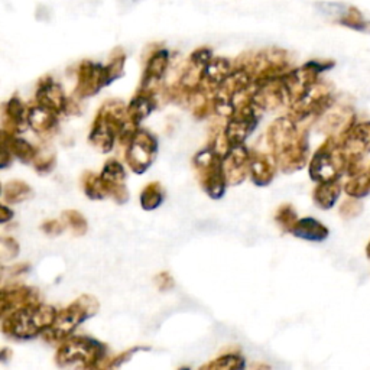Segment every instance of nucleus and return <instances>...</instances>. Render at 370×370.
<instances>
[{
    "instance_id": "f257e3e1",
    "label": "nucleus",
    "mask_w": 370,
    "mask_h": 370,
    "mask_svg": "<svg viewBox=\"0 0 370 370\" xmlns=\"http://www.w3.org/2000/svg\"><path fill=\"white\" fill-rule=\"evenodd\" d=\"M268 145L282 173H294L307 161V140L292 118H279L268 129Z\"/></svg>"
},
{
    "instance_id": "f03ea898",
    "label": "nucleus",
    "mask_w": 370,
    "mask_h": 370,
    "mask_svg": "<svg viewBox=\"0 0 370 370\" xmlns=\"http://www.w3.org/2000/svg\"><path fill=\"white\" fill-rule=\"evenodd\" d=\"M56 311L54 307L47 304H31L11 312L9 316L4 317L2 331L8 337L18 340H30L39 334H44L56 317Z\"/></svg>"
},
{
    "instance_id": "7ed1b4c3",
    "label": "nucleus",
    "mask_w": 370,
    "mask_h": 370,
    "mask_svg": "<svg viewBox=\"0 0 370 370\" xmlns=\"http://www.w3.org/2000/svg\"><path fill=\"white\" fill-rule=\"evenodd\" d=\"M106 356V346L87 335H70L56 352L60 367H96Z\"/></svg>"
},
{
    "instance_id": "20e7f679",
    "label": "nucleus",
    "mask_w": 370,
    "mask_h": 370,
    "mask_svg": "<svg viewBox=\"0 0 370 370\" xmlns=\"http://www.w3.org/2000/svg\"><path fill=\"white\" fill-rule=\"evenodd\" d=\"M99 302L94 297L82 295L75 300L70 307L56 312V317L51 327L42 334L48 341H64L78 328L81 323L96 316Z\"/></svg>"
},
{
    "instance_id": "39448f33",
    "label": "nucleus",
    "mask_w": 370,
    "mask_h": 370,
    "mask_svg": "<svg viewBox=\"0 0 370 370\" xmlns=\"http://www.w3.org/2000/svg\"><path fill=\"white\" fill-rule=\"evenodd\" d=\"M194 166L202 187L209 197L218 200L224 195L227 181L223 169V156L213 148H207L194 156Z\"/></svg>"
},
{
    "instance_id": "423d86ee",
    "label": "nucleus",
    "mask_w": 370,
    "mask_h": 370,
    "mask_svg": "<svg viewBox=\"0 0 370 370\" xmlns=\"http://www.w3.org/2000/svg\"><path fill=\"white\" fill-rule=\"evenodd\" d=\"M158 154V140L147 129H137L126 147V161L135 174H144Z\"/></svg>"
},
{
    "instance_id": "0eeeda50",
    "label": "nucleus",
    "mask_w": 370,
    "mask_h": 370,
    "mask_svg": "<svg viewBox=\"0 0 370 370\" xmlns=\"http://www.w3.org/2000/svg\"><path fill=\"white\" fill-rule=\"evenodd\" d=\"M262 111L252 101L238 107L233 115L227 119L226 128L223 130L227 144L230 147L242 145L245 140L252 135L258 126Z\"/></svg>"
},
{
    "instance_id": "6e6552de",
    "label": "nucleus",
    "mask_w": 370,
    "mask_h": 370,
    "mask_svg": "<svg viewBox=\"0 0 370 370\" xmlns=\"http://www.w3.org/2000/svg\"><path fill=\"white\" fill-rule=\"evenodd\" d=\"M343 164V152L337 149L331 142H327L312 158L309 164V175L320 184L333 183L340 177Z\"/></svg>"
},
{
    "instance_id": "1a4fd4ad",
    "label": "nucleus",
    "mask_w": 370,
    "mask_h": 370,
    "mask_svg": "<svg viewBox=\"0 0 370 370\" xmlns=\"http://www.w3.org/2000/svg\"><path fill=\"white\" fill-rule=\"evenodd\" d=\"M113 81L107 66L82 61L78 68V81L75 93L80 97H92Z\"/></svg>"
},
{
    "instance_id": "9d476101",
    "label": "nucleus",
    "mask_w": 370,
    "mask_h": 370,
    "mask_svg": "<svg viewBox=\"0 0 370 370\" xmlns=\"http://www.w3.org/2000/svg\"><path fill=\"white\" fill-rule=\"evenodd\" d=\"M250 168V152L242 145L230 147L223 156V169L227 185H239L245 181Z\"/></svg>"
},
{
    "instance_id": "9b49d317",
    "label": "nucleus",
    "mask_w": 370,
    "mask_h": 370,
    "mask_svg": "<svg viewBox=\"0 0 370 370\" xmlns=\"http://www.w3.org/2000/svg\"><path fill=\"white\" fill-rule=\"evenodd\" d=\"M100 177L104 183L109 195L115 198L119 204L128 202L129 191L126 188V171L121 162L115 159L107 161Z\"/></svg>"
},
{
    "instance_id": "f8f14e48",
    "label": "nucleus",
    "mask_w": 370,
    "mask_h": 370,
    "mask_svg": "<svg viewBox=\"0 0 370 370\" xmlns=\"http://www.w3.org/2000/svg\"><path fill=\"white\" fill-rule=\"evenodd\" d=\"M37 103L55 111L56 115H61L67 110L68 100L58 82H55L52 78L47 77L41 80L38 90H37Z\"/></svg>"
},
{
    "instance_id": "ddd939ff",
    "label": "nucleus",
    "mask_w": 370,
    "mask_h": 370,
    "mask_svg": "<svg viewBox=\"0 0 370 370\" xmlns=\"http://www.w3.org/2000/svg\"><path fill=\"white\" fill-rule=\"evenodd\" d=\"M169 66V52L166 49H158L151 55L145 67L144 77H142L140 92L155 94V87L164 78Z\"/></svg>"
},
{
    "instance_id": "4468645a",
    "label": "nucleus",
    "mask_w": 370,
    "mask_h": 370,
    "mask_svg": "<svg viewBox=\"0 0 370 370\" xmlns=\"http://www.w3.org/2000/svg\"><path fill=\"white\" fill-rule=\"evenodd\" d=\"M233 70L235 68L229 60L214 58L213 56V60L203 70L200 90H203L214 99L216 90L220 87V84L232 74Z\"/></svg>"
},
{
    "instance_id": "2eb2a0df",
    "label": "nucleus",
    "mask_w": 370,
    "mask_h": 370,
    "mask_svg": "<svg viewBox=\"0 0 370 370\" xmlns=\"http://www.w3.org/2000/svg\"><path fill=\"white\" fill-rule=\"evenodd\" d=\"M276 168L278 165L273 155H268L264 152H250L249 174L254 185H269L276 174Z\"/></svg>"
},
{
    "instance_id": "dca6fc26",
    "label": "nucleus",
    "mask_w": 370,
    "mask_h": 370,
    "mask_svg": "<svg viewBox=\"0 0 370 370\" xmlns=\"http://www.w3.org/2000/svg\"><path fill=\"white\" fill-rule=\"evenodd\" d=\"M39 302L37 290L27 287H11L2 291V316L6 317L11 312Z\"/></svg>"
},
{
    "instance_id": "f3484780",
    "label": "nucleus",
    "mask_w": 370,
    "mask_h": 370,
    "mask_svg": "<svg viewBox=\"0 0 370 370\" xmlns=\"http://www.w3.org/2000/svg\"><path fill=\"white\" fill-rule=\"evenodd\" d=\"M4 130L12 135H19L25 132L27 125V110L23 103L13 97L4 106Z\"/></svg>"
},
{
    "instance_id": "a211bd4d",
    "label": "nucleus",
    "mask_w": 370,
    "mask_h": 370,
    "mask_svg": "<svg viewBox=\"0 0 370 370\" xmlns=\"http://www.w3.org/2000/svg\"><path fill=\"white\" fill-rule=\"evenodd\" d=\"M58 116L60 115H56L55 111L37 103L34 107L27 110V125L32 128L35 133L47 135L58 125Z\"/></svg>"
},
{
    "instance_id": "6ab92c4d",
    "label": "nucleus",
    "mask_w": 370,
    "mask_h": 370,
    "mask_svg": "<svg viewBox=\"0 0 370 370\" xmlns=\"http://www.w3.org/2000/svg\"><path fill=\"white\" fill-rule=\"evenodd\" d=\"M156 106L155 94L139 92L128 104V116L135 125H140L142 121H145Z\"/></svg>"
},
{
    "instance_id": "aec40b11",
    "label": "nucleus",
    "mask_w": 370,
    "mask_h": 370,
    "mask_svg": "<svg viewBox=\"0 0 370 370\" xmlns=\"http://www.w3.org/2000/svg\"><path fill=\"white\" fill-rule=\"evenodd\" d=\"M2 144H5L9 148L11 154L15 158L20 159L25 164L35 162V159L38 158V152L35 147H32L30 142L19 137L18 135H12L2 130Z\"/></svg>"
},
{
    "instance_id": "412c9836",
    "label": "nucleus",
    "mask_w": 370,
    "mask_h": 370,
    "mask_svg": "<svg viewBox=\"0 0 370 370\" xmlns=\"http://www.w3.org/2000/svg\"><path fill=\"white\" fill-rule=\"evenodd\" d=\"M291 233L300 239L311 240V242H321L328 236L327 227H324L320 221L311 217L298 220L292 227Z\"/></svg>"
},
{
    "instance_id": "4be33fe9",
    "label": "nucleus",
    "mask_w": 370,
    "mask_h": 370,
    "mask_svg": "<svg viewBox=\"0 0 370 370\" xmlns=\"http://www.w3.org/2000/svg\"><path fill=\"white\" fill-rule=\"evenodd\" d=\"M34 195V190L23 181H11L4 187V202L6 204H19L30 200Z\"/></svg>"
},
{
    "instance_id": "5701e85b",
    "label": "nucleus",
    "mask_w": 370,
    "mask_h": 370,
    "mask_svg": "<svg viewBox=\"0 0 370 370\" xmlns=\"http://www.w3.org/2000/svg\"><path fill=\"white\" fill-rule=\"evenodd\" d=\"M81 184L85 195L92 198V200H103L109 195L101 177L96 175L94 173H85L82 175Z\"/></svg>"
},
{
    "instance_id": "b1692460",
    "label": "nucleus",
    "mask_w": 370,
    "mask_h": 370,
    "mask_svg": "<svg viewBox=\"0 0 370 370\" xmlns=\"http://www.w3.org/2000/svg\"><path fill=\"white\" fill-rule=\"evenodd\" d=\"M164 203V190L159 183L148 184L140 194V206L144 210L151 211Z\"/></svg>"
},
{
    "instance_id": "393cba45",
    "label": "nucleus",
    "mask_w": 370,
    "mask_h": 370,
    "mask_svg": "<svg viewBox=\"0 0 370 370\" xmlns=\"http://www.w3.org/2000/svg\"><path fill=\"white\" fill-rule=\"evenodd\" d=\"M338 192H340V188L335 184V181L323 183L316 188V192H314L316 203L323 209H330L335 203Z\"/></svg>"
},
{
    "instance_id": "a878e982",
    "label": "nucleus",
    "mask_w": 370,
    "mask_h": 370,
    "mask_svg": "<svg viewBox=\"0 0 370 370\" xmlns=\"http://www.w3.org/2000/svg\"><path fill=\"white\" fill-rule=\"evenodd\" d=\"M245 367V357L239 354H224L221 357L214 359L211 363L203 366V369H243Z\"/></svg>"
},
{
    "instance_id": "bb28decb",
    "label": "nucleus",
    "mask_w": 370,
    "mask_h": 370,
    "mask_svg": "<svg viewBox=\"0 0 370 370\" xmlns=\"http://www.w3.org/2000/svg\"><path fill=\"white\" fill-rule=\"evenodd\" d=\"M64 223L70 227L74 235L82 236L87 232V221H85L84 216L75 210H67L63 213Z\"/></svg>"
},
{
    "instance_id": "cd10ccee",
    "label": "nucleus",
    "mask_w": 370,
    "mask_h": 370,
    "mask_svg": "<svg viewBox=\"0 0 370 370\" xmlns=\"http://www.w3.org/2000/svg\"><path fill=\"white\" fill-rule=\"evenodd\" d=\"M276 221H278V224L282 227L283 230L292 232V227L298 221L297 213L294 211V209L291 206H282L276 211Z\"/></svg>"
},
{
    "instance_id": "c85d7f7f",
    "label": "nucleus",
    "mask_w": 370,
    "mask_h": 370,
    "mask_svg": "<svg viewBox=\"0 0 370 370\" xmlns=\"http://www.w3.org/2000/svg\"><path fill=\"white\" fill-rule=\"evenodd\" d=\"M190 60L198 66L206 67L213 60V54L209 48H202V49L194 51L192 55L190 56Z\"/></svg>"
},
{
    "instance_id": "c756f323",
    "label": "nucleus",
    "mask_w": 370,
    "mask_h": 370,
    "mask_svg": "<svg viewBox=\"0 0 370 370\" xmlns=\"http://www.w3.org/2000/svg\"><path fill=\"white\" fill-rule=\"evenodd\" d=\"M2 253L5 259H13L19 253V245L12 238L2 239Z\"/></svg>"
},
{
    "instance_id": "7c9ffc66",
    "label": "nucleus",
    "mask_w": 370,
    "mask_h": 370,
    "mask_svg": "<svg viewBox=\"0 0 370 370\" xmlns=\"http://www.w3.org/2000/svg\"><path fill=\"white\" fill-rule=\"evenodd\" d=\"M64 220L60 221V220H48L47 223L42 224V230L47 233V235H61L66 229V226H64Z\"/></svg>"
},
{
    "instance_id": "2f4dec72",
    "label": "nucleus",
    "mask_w": 370,
    "mask_h": 370,
    "mask_svg": "<svg viewBox=\"0 0 370 370\" xmlns=\"http://www.w3.org/2000/svg\"><path fill=\"white\" fill-rule=\"evenodd\" d=\"M155 285L161 291H166V290H171L174 287V280H173V278L169 276L168 272H162V273L155 276Z\"/></svg>"
},
{
    "instance_id": "473e14b6",
    "label": "nucleus",
    "mask_w": 370,
    "mask_h": 370,
    "mask_svg": "<svg viewBox=\"0 0 370 370\" xmlns=\"http://www.w3.org/2000/svg\"><path fill=\"white\" fill-rule=\"evenodd\" d=\"M35 168L37 171H39V173H49V171L54 168L55 165V156L52 155L51 158H37L35 159Z\"/></svg>"
},
{
    "instance_id": "72a5a7b5",
    "label": "nucleus",
    "mask_w": 370,
    "mask_h": 370,
    "mask_svg": "<svg viewBox=\"0 0 370 370\" xmlns=\"http://www.w3.org/2000/svg\"><path fill=\"white\" fill-rule=\"evenodd\" d=\"M137 350H139V347L132 349V350H129V352H126V353H123V354L115 357V360H111V363L109 364V367H118V366H121L123 362H128L129 357H130L132 354H135Z\"/></svg>"
},
{
    "instance_id": "f704fd0d",
    "label": "nucleus",
    "mask_w": 370,
    "mask_h": 370,
    "mask_svg": "<svg viewBox=\"0 0 370 370\" xmlns=\"http://www.w3.org/2000/svg\"><path fill=\"white\" fill-rule=\"evenodd\" d=\"M13 218V211L6 207V206H2L0 207V223H8Z\"/></svg>"
},
{
    "instance_id": "c9c22d12",
    "label": "nucleus",
    "mask_w": 370,
    "mask_h": 370,
    "mask_svg": "<svg viewBox=\"0 0 370 370\" xmlns=\"http://www.w3.org/2000/svg\"><path fill=\"white\" fill-rule=\"evenodd\" d=\"M12 159H13V155L11 154L9 148L5 144H2V168H6L12 162Z\"/></svg>"
},
{
    "instance_id": "e433bc0d",
    "label": "nucleus",
    "mask_w": 370,
    "mask_h": 370,
    "mask_svg": "<svg viewBox=\"0 0 370 370\" xmlns=\"http://www.w3.org/2000/svg\"><path fill=\"white\" fill-rule=\"evenodd\" d=\"M369 252H370V247H369Z\"/></svg>"
}]
</instances>
